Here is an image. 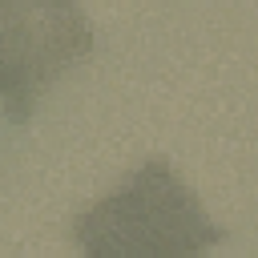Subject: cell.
Segmentation results:
<instances>
[{"label": "cell", "mask_w": 258, "mask_h": 258, "mask_svg": "<svg viewBox=\"0 0 258 258\" xmlns=\"http://www.w3.org/2000/svg\"><path fill=\"white\" fill-rule=\"evenodd\" d=\"M73 242L85 254H198L222 242L194 189L161 161H141L125 181L73 218Z\"/></svg>", "instance_id": "obj_1"}, {"label": "cell", "mask_w": 258, "mask_h": 258, "mask_svg": "<svg viewBox=\"0 0 258 258\" xmlns=\"http://www.w3.org/2000/svg\"><path fill=\"white\" fill-rule=\"evenodd\" d=\"M97 36L81 0H0V109L28 121L40 97L93 52Z\"/></svg>", "instance_id": "obj_2"}]
</instances>
